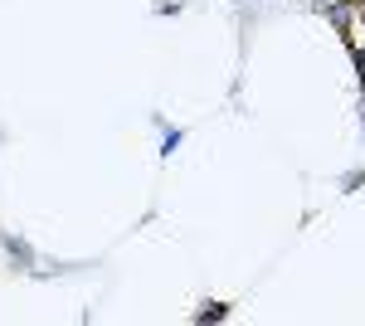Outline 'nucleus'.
<instances>
[{
  "mask_svg": "<svg viewBox=\"0 0 365 326\" xmlns=\"http://www.w3.org/2000/svg\"><path fill=\"white\" fill-rule=\"evenodd\" d=\"M229 317V302H205L195 312V326H210V322H225Z\"/></svg>",
  "mask_w": 365,
  "mask_h": 326,
  "instance_id": "1",
  "label": "nucleus"
},
{
  "mask_svg": "<svg viewBox=\"0 0 365 326\" xmlns=\"http://www.w3.org/2000/svg\"><path fill=\"white\" fill-rule=\"evenodd\" d=\"M180 141H185V132H180V127H166V136H161V156H175V146H180Z\"/></svg>",
  "mask_w": 365,
  "mask_h": 326,
  "instance_id": "3",
  "label": "nucleus"
},
{
  "mask_svg": "<svg viewBox=\"0 0 365 326\" xmlns=\"http://www.w3.org/2000/svg\"><path fill=\"white\" fill-rule=\"evenodd\" d=\"M341 5H351V10H361V5H365V0H341Z\"/></svg>",
  "mask_w": 365,
  "mask_h": 326,
  "instance_id": "4",
  "label": "nucleus"
},
{
  "mask_svg": "<svg viewBox=\"0 0 365 326\" xmlns=\"http://www.w3.org/2000/svg\"><path fill=\"white\" fill-rule=\"evenodd\" d=\"M5 248H10V258H20L25 268L34 263V253H29V244H25V239H10V234H5Z\"/></svg>",
  "mask_w": 365,
  "mask_h": 326,
  "instance_id": "2",
  "label": "nucleus"
}]
</instances>
